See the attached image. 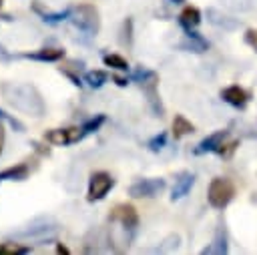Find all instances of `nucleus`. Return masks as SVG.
Returning a JSON list of instances; mask_svg holds the SVG:
<instances>
[{
	"mask_svg": "<svg viewBox=\"0 0 257 255\" xmlns=\"http://www.w3.org/2000/svg\"><path fill=\"white\" fill-rule=\"evenodd\" d=\"M4 98L18 110L30 112L32 116H40L44 112V102L40 92L30 84H4L2 86Z\"/></svg>",
	"mask_w": 257,
	"mask_h": 255,
	"instance_id": "nucleus-1",
	"label": "nucleus"
},
{
	"mask_svg": "<svg viewBox=\"0 0 257 255\" xmlns=\"http://www.w3.org/2000/svg\"><path fill=\"white\" fill-rule=\"evenodd\" d=\"M68 20L78 32L86 36H96L100 30V14L94 4H78L76 8H72Z\"/></svg>",
	"mask_w": 257,
	"mask_h": 255,
	"instance_id": "nucleus-2",
	"label": "nucleus"
},
{
	"mask_svg": "<svg viewBox=\"0 0 257 255\" xmlns=\"http://www.w3.org/2000/svg\"><path fill=\"white\" fill-rule=\"evenodd\" d=\"M235 197V185L233 181L225 179V177H217L211 181L209 191H207V199L211 203V207L215 209H223L231 203V199Z\"/></svg>",
	"mask_w": 257,
	"mask_h": 255,
	"instance_id": "nucleus-3",
	"label": "nucleus"
},
{
	"mask_svg": "<svg viewBox=\"0 0 257 255\" xmlns=\"http://www.w3.org/2000/svg\"><path fill=\"white\" fill-rule=\"evenodd\" d=\"M114 187V179L110 173L106 171H94L88 179V191H86V201L88 203H94V201H100L108 195V191Z\"/></svg>",
	"mask_w": 257,
	"mask_h": 255,
	"instance_id": "nucleus-4",
	"label": "nucleus"
},
{
	"mask_svg": "<svg viewBox=\"0 0 257 255\" xmlns=\"http://www.w3.org/2000/svg\"><path fill=\"white\" fill-rule=\"evenodd\" d=\"M165 187H167V183L161 177L139 179L137 183H133L128 187V195L135 197V199H151V197H157L159 193H163Z\"/></svg>",
	"mask_w": 257,
	"mask_h": 255,
	"instance_id": "nucleus-5",
	"label": "nucleus"
},
{
	"mask_svg": "<svg viewBox=\"0 0 257 255\" xmlns=\"http://www.w3.org/2000/svg\"><path fill=\"white\" fill-rule=\"evenodd\" d=\"M44 141L56 147H66L72 143L82 141L80 137V126H68V129H50L44 133Z\"/></svg>",
	"mask_w": 257,
	"mask_h": 255,
	"instance_id": "nucleus-6",
	"label": "nucleus"
},
{
	"mask_svg": "<svg viewBox=\"0 0 257 255\" xmlns=\"http://www.w3.org/2000/svg\"><path fill=\"white\" fill-rule=\"evenodd\" d=\"M108 219L120 223L124 229H135L139 225V213H137L135 205H131V203H118V205H114L112 211H110V215H108Z\"/></svg>",
	"mask_w": 257,
	"mask_h": 255,
	"instance_id": "nucleus-7",
	"label": "nucleus"
},
{
	"mask_svg": "<svg viewBox=\"0 0 257 255\" xmlns=\"http://www.w3.org/2000/svg\"><path fill=\"white\" fill-rule=\"evenodd\" d=\"M193 185H195V175L193 173H189V171L179 173L177 179H175L173 191H171V201H179L185 195H189V191L193 189Z\"/></svg>",
	"mask_w": 257,
	"mask_h": 255,
	"instance_id": "nucleus-8",
	"label": "nucleus"
},
{
	"mask_svg": "<svg viewBox=\"0 0 257 255\" xmlns=\"http://www.w3.org/2000/svg\"><path fill=\"white\" fill-rule=\"evenodd\" d=\"M225 139H227V131H215V133H211L209 137H205V139L197 145L195 153H197V155H203V153H217L219 147L225 143Z\"/></svg>",
	"mask_w": 257,
	"mask_h": 255,
	"instance_id": "nucleus-9",
	"label": "nucleus"
},
{
	"mask_svg": "<svg viewBox=\"0 0 257 255\" xmlns=\"http://www.w3.org/2000/svg\"><path fill=\"white\" fill-rule=\"evenodd\" d=\"M221 98H223L225 102H229L231 106L243 108V106L247 104V100H249V94H247L241 86L231 84V86H227V88H223V90H221Z\"/></svg>",
	"mask_w": 257,
	"mask_h": 255,
	"instance_id": "nucleus-10",
	"label": "nucleus"
},
{
	"mask_svg": "<svg viewBox=\"0 0 257 255\" xmlns=\"http://www.w3.org/2000/svg\"><path fill=\"white\" fill-rule=\"evenodd\" d=\"M179 48L181 50H187V52H205L209 48V42L201 34H197L193 30H187L185 40L179 42Z\"/></svg>",
	"mask_w": 257,
	"mask_h": 255,
	"instance_id": "nucleus-11",
	"label": "nucleus"
},
{
	"mask_svg": "<svg viewBox=\"0 0 257 255\" xmlns=\"http://www.w3.org/2000/svg\"><path fill=\"white\" fill-rule=\"evenodd\" d=\"M32 10H34L36 14H40L42 22H46V24H58V22H62V20H68V18H70V12H72V8H64V10L50 12V10H44L38 2L32 4Z\"/></svg>",
	"mask_w": 257,
	"mask_h": 255,
	"instance_id": "nucleus-12",
	"label": "nucleus"
},
{
	"mask_svg": "<svg viewBox=\"0 0 257 255\" xmlns=\"http://www.w3.org/2000/svg\"><path fill=\"white\" fill-rule=\"evenodd\" d=\"M24 58L38 60V62H56L64 58V48H38L34 52H24Z\"/></svg>",
	"mask_w": 257,
	"mask_h": 255,
	"instance_id": "nucleus-13",
	"label": "nucleus"
},
{
	"mask_svg": "<svg viewBox=\"0 0 257 255\" xmlns=\"http://www.w3.org/2000/svg\"><path fill=\"white\" fill-rule=\"evenodd\" d=\"M179 24L185 28V32H187V30H193L195 26H199V24H201V12H199V8H195V6H185L183 12L179 14Z\"/></svg>",
	"mask_w": 257,
	"mask_h": 255,
	"instance_id": "nucleus-14",
	"label": "nucleus"
},
{
	"mask_svg": "<svg viewBox=\"0 0 257 255\" xmlns=\"http://www.w3.org/2000/svg\"><path fill=\"white\" fill-rule=\"evenodd\" d=\"M30 175V169L26 163H16L4 171H0V181H24L28 179Z\"/></svg>",
	"mask_w": 257,
	"mask_h": 255,
	"instance_id": "nucleus-15",
	"label": "nucleus"
},
{
	"mask_svg": "<svg viewBox=\"0 0 257 255\" xmlns=\"http://www.w3.org/2000/svg\"><path fill=\"white\" fill-rule=\"evenodd\" d=\"M207 16H209V22L215 24V26H219V28H225V30H235L237 28V20H233V18H229V16L213 10V8L207 10Z\"/></svg>",
	"mask_w": 257,
	"mask_h": 255,
	"instance_id": "nucleus-16",
	"label": "nucleus"
},
{
	"mask_svg": "<svg viewBox=\"0 0 257 255\" xmlns=\"http://www.w3.org/2000/svg\"><path fill=\"white\" fill-rule=\"evenodd\" d=\"M191 133H195L193 122L187 120L183 114H175V118H173V135H175V139H181V137L191 135Z\"/></svg>",
	"mask_w": 257,
	"mask_h": 255,
	"instance_id": "nucleus-17",
	"label": "nucleus"
},
{
	"mask_svg": "<svg viewBox=\"0 0 257 255\" xmlns=\"http://www.w3.org/2000/svg\"><path fill=\"white\" fill-rule=\"evenodd\" d=\"M104 120H106V116L104 114H94L92 118H88V120H84L82 124H80V137L84 139L86 135H92V133H96L102 124H104Z\"/></svg>",
	"mask_w": 257,
	"mask_h": 255,
	"instance_id": "nucleus-18",
	"label": "nucleus"
},
{
	"mask_svg": "<svg viewBox=\"0 0 257 255\" xmlns=\"http://www.w3.org/2000/svg\"><path fill=\"white\" fill-rule=\"evenodd\" d=\"M201 253H217V255H223V253H227V239H225V235L221 233V231H217V235H215V239H213V243L211 245H207Z\"/></svg>",
	"mask_w": 257,
	"mask_h": 255,
	"instance_id": "nucleus-19",
	"label": "nucleus"
},
{
	"mask_svg": "<svg viewBox=\"0 0 257 255\" xmlns=\"http://www.w3.org/2000/svg\"><path fill=\"white\" fill-rule=\"evenodd\" d=\"M108 80V74L104 70H88L84 74V82L90 86V88H100L104 82Z\"/></svg>",
	"mask_w": 257,
	"mask_h": 255,
	"instance_id": "nucleus-20",
	"label": "nucleus"
},
{
	"mask_svg": "<svg viewBox=\"0 0 257 255\" xmlns=\"http://www.w3.org/2000/svg\"><path fill=\"white\" fill-rule=\"evenodd\" d=\"M102 62H104L106 66L114 68V70H120V72H126V70L131 68L128 62H126L120 54H104V56H102Z\"/></svg>",
	"mask_w": 257,
	"mask_h": 255,
	"instance_id": "nucleus-21",
	"label": "nucleus"
},
{
	"mask_svg": "<svg viewBox=\"0 0 257 255\" xmlns=\"http://www.w3.org/2000/svg\"><path fill=\"white\" fill-rule=\"evenodd\" d=\"M147 147H149V151H153V153L163 151V149L167 147V133H159V135H155L153 139H149V141H147Z\"/></svg>",
	"mask_w": 257,
	"mask_h": 255,
	"instance_id": "nucleus-22",
	"label": "nucleus"
},
{
	"mask_svg": "<svg viewBox=\"0 0 257 255\" xmlns=\"http://www.w3.org/2000/svg\"><path fill=\"white\" fill-rule=\"evenodd\" d=\"M0 120H2V122H8L16 133H24V131H26V126H24V124L14 116V114H8L4 108H0Z\"/></svg>",
	"mask_w": 257,
	"mask_h": 255,
	"instance_id": "nucleus-23",
	"label": "nucleus"
},
{
	"mask_svg": "<svg viewBox=\"0 0 257 255\" xmlns=\"http://www.w3.org/2000/svg\"><path fill=\"white\" fill-rule=\"evenodd\" d=\"M32 249L28 247V245H16V243H4V245H0V253H8V255H12V253H30Z\"/></svg>",
	"mask_w": 257,
	"mask_h": 255,
	"instance_id": "nucleus-24",
	"label": "nucleus"
},
{
	"mask_svg": "<svg viewBox=\"0 0 257 255\" xmlns=\"http://www.w3.org/2000/svg\"><path fill=\"white\" fill-rule=\"evenodd\" d=\"M155 74H157L155 70H149V68H145V66H137V68H135V72H133V80L141 84V82L149 80V78H151V76H155Z\"/></svg>",
	"mask_w": 257,
	"mask_h": 255,
	"instance_id": "nucleus-25",
	"label": "nucleus"
},
{
	"mask_svg": "<svg viewBox=\"0 0 257 255\" xmlns=\"http://www.w3.org/2000/svg\"><path fill=\"white\" fill-rule=\"evenodd\" d=\"M235 147H237V141H231V143H223V145L219 147V151H217V153H219L221 157H229V155L235 151Z\"/></svg>",
	"mask_w": 257,
	"mask_h": 255,
	"instance_id": "nucleus-26",
	"label": "nucleus"
},
{
	"mask_svg": "<svg viewBox=\"0 0 257 255\" xmlns=\"http://www.w3.org/2000/svg\"><path fill=\"white\" fill-rule=\"evenodd\" d=\"M245 40H247V44H251V46L257 50V30H247Z\"/></svg>",
	"mask_w": 257,
	"mask_h": 255,
	"instance_id": "nucleus-27",
	"label": "nucleus"
},
{
	"mask_svg": "<svg viewBox=\"0 0 257 255\" xmlns=\"http://www.w3.org/2000/svg\"><path fill=\"white\" fill-rule=\"evenodd\" d=\"M4 143H6V131H4V124H0V157L4 151Z\"/></svg>",
	"mask_w": 257,
	"mask_h": 255,
	"instance_id": "nucleus-28",
	"label": "nucleus"
},
{
	"mask_svg": "<svg viewBox=\"0 0 257 255\" xmlns=\"http://www.w3.org/2000/svg\"><path fill=\"white\" fill-rule=\"evenodd\" d=\"M64 76H68V78L72 80V84H74V86H82V80H80L78 76H74L72 72H66V70H64Z\"/></svg>",
	"mask_w": 257,
	"mask_h": 255,
	"instance_id": "nucleus-29",
	"label": "nucleus"
},
{
	"mask_svg": "<svg viewBox=\"0 0 257 255\" xmlns=\"http://www.w3.org/2000/svg\"><path fill=\"white\" fill-rule=\"evenodd\" d=\"M112 80H114L118 86H126V84H128V80H126L124 76H116V74H114V76H112Z\"/></svg>",
	"mask_w": 257,
	"mask_h": 255,
	"instance_id": "nucleus-30",
	"label": "nucleus"
},
{
	"mask_svg": "<svg viewBox=\"0 0 257 255\" xmlns=\"http://www.w3.org/2000/svg\"><path fill=\"white\" fill-rule=\"evenodd\" d=\"M56 253H70V251H68V247H64L62 243H58V245H56Z\"/></svg>",
	"mask_w": 257,
	"mask_h": 255,
	"instance_id": "nucleus-31",
	"label": "nucleus"
},
{
	"mask_svg": "<svg viewBox=\"0 0 257 255\" xmlns=\"http://www.w3.org/2000/svg\"><path fill=\"white\" fill-rule=\"evenodd\" d=\"M171 2H175V4H179V2H183V0H171Z\"/></svg>",
	"mask_w": 257,
	"mask_h": 255,
	"instance_id": "nucleus-32",
	"label": "nucleus"
},
{
	"mask_svg": "<svg viewBox=\"0 0 257 255\" xmlns=\"http://www.w3.org/2000/svg\"><path fill=\"white\" fill-rule=\"evenodd\" d=\"M2 4H4V0H0V8H2Z\"/></svg>",
	"mask_w": 257,
	"mask_h": 255,
	"instance_id": "nucleus-33",
	"label": "nucleus"
},
{
	"mask_svg": "<svg viewBox=\"0 0 257 255\" xmlns=\"http://www.w3.org/2000/svg\"><path fill=\"white\" fill-rule=\"evenodd\" d=\"M0 183H2V181H0Z\"/></svg>",
	"mask_w": 257,
	"mask_h": 255,
	"instance_id": "nucleus-34",
	"label": "nucleus"
}]
</instances>
